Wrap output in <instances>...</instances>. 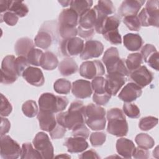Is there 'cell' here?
Here are the masks:
<instances>
[{
    "mask_svg": "<svg viewBox=\"0 0 159 159\" xmlns=\"http://www.w3.org/2000/svg\"><path fill=\"white\" fill-rule=\"evenodd\" d=\"M85 106L83 101L76 100L72 102L67 111L60 112L56 116L58 124L68 130H73L78 125L84 124Z\"/></svg>",
    "mask_w": 159,
    "mask_h": 159,
    "instance_id": "1",
    "label": "cell"
},
{
    "mask_svg": "<svg viewBox=\"0 0 159 159\" xmlns=\"http://www.w3.org/2000/svg\"><path fill=\"white\" fill-rule=\"evenodd\" d=\"M108 124L107 131L116 137L125 136L128 133V124L124 112L117 107L112 108L106 114Z\"/></svg>",
    "mask_w": 159,
    "mask_h": 159,
    "instance_id": "2",
    "label": "cell"
},
{
    "mask_svg": "<svg viewBox=\"0 0 159 159\" xmlns=\"http://www.w3.org/2000/svg\"><path fill=\"white\" fill-rule=\"evenodd\" d=\"M102 61L106 67L107 74L117 73L125 77L129 75L125 60L120 58L117 48L113 47L109 48L104 52Z\"/></svg>",
    "mask_w": 159,
    "mask_h": 159,
    "instance_id": "3",
    "label": "cell"
},
{
    "mask_svg": "<svg viewBox=\"0 0 159 159\" xmlns=\"http://www.w3.org/2000/svg\"><path fill=\"white\" fill-rule=\"evenodd\" d=\"M106 111L99 105L92 103L85 106L84 120L87 125L93 130H104L106 127Z\"/></svg>",
    "mask_w": 159,
    "mask_h": 159,
    "instance_id": "4",
    "label": "cell"
},
{
    "mask_svg": "<svg viewBox=\"0 0 159 159\" xmlns=\"http://www.w3.org/2000/svg\"><path fill=\"white\" fill-rule=\"evenodd\" d=\"M68 104V100L65 96H56L53 93H45L39 99V109L52 113L62 112Z\"/></svg>",
    "mask_w": 159,
    "mask_h": 159,
    "instance_id": "5",
    "label": "cell"
},
{
    "mask_svg": "<svg viewBox=\"0 0 159 159\" xmlns=\"http://www.w3.org/2000/svg\"><path fill=\"white\" fill-rule=\"evenodd\" d=\"M159 2L158 0L148 1L145 7L143 8L137 16L141 26L149 27L159 26Z\"/></svg>",
    "mask_w": 159,
    "mask_h": 159,
    "instance_id": "6",
    "label": "cell"
},
{
    "mask_svg": "<svg viewBox=\"0 0 159 159\" xmlns=\"http://www.w3.org/2000/svg\"><path fill=\"white\" fill-rule=\"evenodd\" d=\"M15 60V57L11 55H7L3 58L1 70V83L2 84H12L19 77L16 71Z\"/></svg>",
    "mask_w": 159,
    "mask_h": 159,
    "instance_id": "7",
    "label": "cell"
},
{
    "mask_svg": "<svg viewBox=\"0 0 159 159\" xmlns=\"http://www.w3.org/2000/svg\"><path fill=\"white\" fill-rule=\"evenodd\" d=\"M34 148L40 153L42 158L50 159L54 157L53 147L48 135L43 132H38L32 141Z\"/></svg>",
    "mask_w": 159,
    "mask_h": 159,
    "instance_id": "8",
    "label": "cell"
},
{
    "mask_svg": "<svg viewBox=\"0 0 159 159\" xmlns=\"http://www.w3.org/2000/svg\"><path fill=\"white\" fill-rule=\"evenodd\" d=\"M22 148L10 136H1V157L4 159H16L21 154Z\"/></svg>",
    "mask_w": 159,
    "mask_h": 159,
    "instance_id": "9",
    "label": "cell"
},
{
    "mask_svg": "<svg viewBox=\"0 0 159 159\" xmlns=\"http://www.w3.org/2000/svg\"><path fill=\"white\" fill-rule=\"evenodd\" d=\"M104 74V67L99 60L84 61L80 67V75L86 79H94Z\"/></svg>",
    "mask_w": 159,
    "mask_h": 159,
    "instance_id": "10",
    "label": "cell"
},
{
    "mask_svg": "<svg viewBox=\"0 0 159 159\" xmlns=\"http://www.w3.org/2000/svg\"><path fill=\"white\" fill-rule=\"evenodd\" d=\"M84 42L79 37L63 39L60 44V50L65 57H75L80 55L84 48Z\"/></svg>",
    "mask_w": 159,
    "mask_h": 159,
    "instance_id": "11",
    "label": "cell"
},
{
    "mask_svg": "<svg viewBox=\"0 0 159 159\" xmlns=\"http://www.w3.org/2000/svg\"><path fill=\"white\" fill-rule=\"evenodd\" d=\"M129 76L130 80L141 88L148 85L153 79L152 73L143 65L130 72Z\"/></svg>",
    "mask_w": 159,
    "mask_h": 159,
    "instance_id": "12",
    "label": "cell"
},
{
    "mask_svg": "<svg viewBox=\"0 0 159 159\" xmlns=\"http://www.w3.org/2000/svg\"><path fill=\"white\" fill-rule=\"evenodd\" d=\"M104 51V45L98 40H89L86 42L83 50L80 54L82 60H88L100 57Z\"/></svg>",
    "mask_w": 159,
    "mask_h": 159,
    "instance_id": "13",
    "label": "cell"
},
{
    "mask_svg": "<svg viewBox=\"0 0 159 159\" xmlns=\"http://www.w3.org/2000/svg\"><path fill=\"white\" fill-rule=\"evenodd\" d=\"M106 90L111 96H116L125 84L127 77L117 73L107 74L106 76Z\"/></svg>",
    "mask_w": 159,
    "mask_h": 159,
    "instance_id": "14",
    "label": "cell"
},
{
    "mask_svg": "<svg viewBox=\"0 0 159 159\" xmlns=\"http://www.w3.org/2000/svg\"><path fill=\"white\" fill-rule=\"evenodd\" d=\"M71 92L78 99L89 98L93 94L91 83L84 80H78L72 83Z\"/></svg>",
    "mask_w": 159,
    "mask_h": 159,
    "instance_id": "15",
    "label": "cell"
},
{
    "mask_svg": "<svg viewBox=\"0 0 159 159\" xmlns=\"http://www.w3.org/2000/svg\"><path fill=\"white\" fill-rule=\"evenodd\" d=\"M79 16L70 8L63 9L58 16V27L76 28L78 25Z\"/></svg>",
    "mask_w": 159,
    "mask_h": 159,
    "instance_id": "16",
    "label": "cell"
},
{
    "mask_svg": "<svg viewBox=\"0 0 159 159\" xmlns=\"http://www.w3.org/2000/svg\"><path fill=\"white\" fill-rule=\"evenodd\" d=\"M22 76L28 83L34 86H42L45 83L42 70L37 67L29 66L23 72Z\"/></svg>",
    "mask_w": 159,
    "mask_h": 159,
    "instance_id": "17",
    "label": "cell"
},
{
    "mask_svg": "<svg viewBox=\"0 0 159 159\" xmlns=\"http://www.w3.org/2000/svg\"><path fill=\"white\" fill-rule=\"evenodd\" d=\"M140 54L142 59L151 68L159 70L158 68V52L155 47L152 44L147 43L142 48Z\"/></svg>",
    "mask_w": 159,
    "mask_h": 159,
    "instance_id": "18",
    "label": "cell"
},
{
    "mask_svg": "<svg viewBox=\"0 0 159 159\" xmlns=\"http://www.w3.org/2000/svg\"><path fill=\"white\" fill-rule=\"evenodd\" d=\"M142 88L135 83L130 82L123 88L118 97L125 102H131L139 98L142 95Z\"/></svg>",
    "mask_w": 159,
    "mask_h": 159,
    "instance_id": "19",
    "label": "cell"
},
{
    "mask_svg": "<svg viewBox=\"0 0 159 159\" xmlns=\"http://www.w3.org/2000/svg\"><path fill=\"white\" fill-rule=\"evenodd\" d=\"M145 2L140 0L124 1L119 8V14L122 17L137 16Z\"/></svg>",
    "mask_w": 159,
    "mask_h": 159,
    "instance_id": "20",
    "label": "cell"
},
{
    "mask_svg": "<svg viewBox=\"0 0 159 159\" xmlns=\"http://www.w3.org/2000/svg\"><path fill=\"white\" fill-rule=\"evenodd\" d=\"M40 129L46 132L51 131L57 125V122L54 113L39 109L37 115Z\"/></svg>",
    "mask_w": 159,
    "mask_h": 159,
    "instance_id": "21",
    "label": "cell"
},
{
    "mask_svg": "<svg viewBox=\"0 0 159 159\" xmlns=\"http://www.w3.org/2000/svg\"><path fill=\"white\" fill-rule=\"evenodd\" d=\"M64 146L70 153H81L88 147V143L82 137H68L64 142Z\"/></svg>",
    "mask_w": 159,
    "mask_h": 159,
    "instance_id": "22",
    "label": "cell"
},
{
    "mask_svg": "<svg viewBox=\"0 0 159 159\" xmlns=\"http://www.w3.org/2000/svg\"><path fill=\"white\" fill-rule=\"evenodd\" d=\"M116 150L117 153L124 158H130L135 148L134 142L126 138H120L116 142Z\"/></svg>",
    "mask_w": 159,
    "mask_h": 159,
    "instance_id": "23",
    "label": "cell"
},
{
    "mask_svg": "<svg viewBox=\"0 0 159 159\" xmlns=\"http://www.w3.org/2000/svg\"><path fill=\"white\" fill-rule=\"evenodd\" d=\"M96 19L97 11L94 7L79 17L78 26L84 29H94Z\"/></svg>",
    "mask_w": 159,
    "mask_h": 159,
    "instance_id": "24",
    "label": "cell"
},
{
    "mask_svg": "<svg viewBox=\"0 0 159 159\" xmlns=\"http://www.w3.org/2000/svg\"><path fill=\"white\" fill-rule=\"evenodd\" d=\"M35 43L28 37H22L18 39L14 45V51L16 54L19 56L26 57L29 52L34 48Z\"/></svg>",
    "mask_w": 159,
    "mask_h": 159,
    "instance_id": "25",
    "label": "cell"
},
{
    "mask_svg": "<svg viewBox=\"0 0 159 159\" xmlns=\"http://www.w3.org/2000/svg\"><path fill=\"white\" fill-rule=\"evenodd\" d=\"M123 43L128 50L134 52L140 49L143 45V40L139 34L129 33L124 36Z\"/></svg>",
    "mask_w": 159,
    "mask_h": 159,
    "instance_id": "26",
    "label": "cell"
},
{
    "mask_svg": "<svg viewBox=\"0 0 159 159\" xmlns=\"http://www.w3.org/2000/svg\"><path fill=\"white\" fill-rule=\"evenodd\" d=\"M78 69L76 62L71 58H67L63 60L58 64V70L60 74L68 76L75 73Z\"/></svg>",
    "mask_w": 159,
    "mask_h": 159,
    "instance_id": "27",
    "label": "cell"
},
{
    "mask_svg": "<svg viewBox=\"0 0 159 159\" xmlns=\"http://www.w3.org/2000/svg\"><path fill=\"white\" fill-rule=\"evenodd\" d=\"M58 60L57 56L51 52H45L43 53L40 66L45 70H53L58 65Z\"/></svg>",
    "mask_w": 159,
    "mask_h": 159,
    "instance_id": "28",
    "label": "cell"
},
{
    "mask_svg": "<svg viewBox=\"0 0 159 159\" xmlns=\"http://www.w3.org/2000/svg\"><path fill=\"white\" fill-rule=\"evenodd\" d=\"M93 4V2L91 0H74L71 1L70 6V9L76 12L80 17L91 9Z\"/></svg>",
    "mask_w": 159,
    "mask_h": 159,
    "instance_id": "29",
    "label": "cell"
},
{
    "mask_svg": "<svg viewBox=\"0 0 159 159\" xmlns=\"http://www.w3.org/2000/svg\"><path fill=\"white\" fill-rule=\"evenodd\" d=\"M51 35L44 30H40L34 39L35 45L42 49H47L52 44Z\"/></svg>",
    "mask_w": 159,
    "mask_h": 159,
    "instance_id": "30",
    "label": "cell"
},
{
    "mask_svg": "<svg viewBox=\"0 0 159 159\" xmlns=\"http://www.w3.org/2000/svg\"><path fill=\"white\" fill-rule=\"evenodd\" d=\"M143 62L142 55L139 53H130L127 56L125 60V66L129 71V73L139 68Z\"/></svg>",
    "mask_w": 159,
    "mask_h": 159,
    "instance_id": "31",
    "label": "cell"
},
{
    "mask_svg": "<svg viewBox=\"0 0 159 159\" xmlns=\"http://www.w3.org/2000/svg\"><path fill=\"white\" fill-rule=\"evenodd\" d=\"M20 158L22 159H40L42 158L40 153L33 147L30 142L24 143L22 145V150L20 154Z\"/></svg>",
    "mask_w": 159,
    "mask_h": 159,
    "instance_id": "32",
    "label": "cell"
},
{
    "mask_svg": "<svg viewBox=\"0 0 159 159\" xmlns=\"http://www.w3.org/2000/svg\"><path fill=\"white\" fill-rule=\"evenodd\" d=\"M8 11L14 13L19 17H23L28 14L29 9L22 1H11Z\"/></svg>",
    "mask_w": 159,
    "mask_h": 159,
    "instance_id": "33",
    "label": "cell"
},
{
    "mask_svg": "<svg viewBox=\"0 0 159 159\" xmlns=\"http://www.w3.org/2000/svg\"><path fill=\"white\" fill-rule=\"evenodd\" d=\"M135 141L138 145V147L147 150L152 148L155 145V141L153 138L144 133H140L137 135L135 138Z\"/></svg>",
    "mask_w": 159,
    "mask_h": 159,
    "instance_id": "34",
    "label": "cell"
},
{
    "mask_svg": "<svg viewBox=\"0 0 159 159\" xmlns=\"http://www.w3.org/2000/svg\"><path fill=\"white\" fill-rule=\"evenodd\" d=\"M53 89L58 94H67L71 89V84L70 81L66 79L60 78L54 83Z\"/></svg>",
    "mask_w": 159,
    "mask_h": 159,
    "instance_id": "35",
    "label": "cell"
},
{
    "mask_svg": "<svg viewBox=\"0 0 159 159\" xmlns=\"http://www.w3.org/2000/svg\"><path fill=\"white\" fill-rule=\"evenodd\" d=\"M22 111L24 114L28 117H34L38 114V106L35 101L28 100L25 101L22 106Z\"/></svg>",
    "mask_w": 159,
    "mask_h": 159,
    "instance_id": "36",
    "label": "cell"
},
{
    "mask_svg": "<svg viewBox=\"0 0 159 159\" xmlns=\"http://www.w3.org/2000/svg\"><path fill=\"white\" fill-rule=\"evenodd\" d=\"M95 7L100 12L107 16L114 14L116 11L115 7L111 1H99Z\"/></svg>",
    "mask_w": 159,
    "mask_h": 159,
    "instance_id": "37",
    "label": "cell"
},
{
    "mask_svg": "<svg viewBox=\"0 0 159 159\" xmlns=\"http://www.w3.org/2000/svg\"><path fill=\"white\" fill-rule=\"evenodd\" d=\"M124 113L130 118L137 119L140 116V112L139 107L130 102H125L123 105Z\"/></svg>",
    "mask_w": 159,
    "mask_h": 159,
    "instance_id": "38",
    "label": "cell"
},
{
    "mask_svg": "<svg viewBox=\"0 0 159 159\" xmlns=\"http://www.w3.org/2000/svg\"><path fill=\"white\" fill-rule=\"evenodd\" d=\"M158 119L153 116H147L142 117L139 124V128L143 131H148L157 125Z\"/></svg>",
    "mask_w": 159,
    "mask_h": 159,
    "instance_id": "39",
    "label": "cell"
},
{
    "mask_svg": "<svg viewBox=\"0 0 159 159\" xmlns=\"http://www.w3.org/2000/svg\"><path fill=\"white\" fill-rule=\"evenodd\" d=\"M43 53V52H42V50L38 48H34L32 49L26 57L29 65L40 66V62Z\"/></svg>",
    "mask_w": 159,
    "mask_h": 159,
    "instance_id": "40",
    "label": "cell"
},
{
    "mask_svg": "<svg viewBox=\"0 0 159 159\" xmlns=\"http://www.w3.org/2000/svg\"><path fill=\"white\" fill-rule=\"evenodd\" d=\"M123 22L130 30L139 31L141 28V24L137 16H130L124 17Z\"/></svg>",
    "mask_w": 159,
    "mask_h": 159,
    "instance_id": "41",
    "label": "cell"
},
{
    "mask_svg": "<svg viewBox=\"0 0 159 159\" xmlns=\"http://www.w3.org/2000/svg\"><path fill=\"white\" fill-rule=\"evenodd\" d=\"M91 86L94 93L101 94L104 93L106 90V79L102 76H97L91 81Z\"/></svg>",
    "mask_w": 159,
    "mask_h": 159,
    "instance_id": "42",
    "label": "cell"
},
{
    "mask_svg": "<svg viewBox=\"0 0 159 159\" xmlns=\"http://www.w3.org/2000/svg\"><path fill=\"white\" fill-rule=\"evenodd\" d=\"M29 66V63L27 58L23 56H19L15 60V68L17 74L19 76H22L25 69Z\"/></svg>",
    "mask_w": 159,
    "mask_h": 159,
    "instance_id": "43",
    "label": "cell"
},
{
    "mask_svg": "<svg viewBox=\"0 0 159 159\" xmlns=\"http://www.w3.org/2000/svg\"><path fill=\"white\" fill-rule=\"evenodd\" d=\"M106 135L104 132H93L90 135V142L92 146L94 147L101 146L106 141Z\"/></svg>",
    "mask_w": 159,
    "mask_h": 159,
    "instance_id": "44",
    "label": "cell"
},
{
    "mask_svg": "<svg viewBox=\"0 0 159 159\" xmlns=\"http://www.w3.org/2000/svg\"><path fill=\"white\" fill-rule=\"evenodd\" d=\"M104 39L114 45H119L122 43L121 35L119 32L118 29L107 32L103 34Z\"/></svg>",
    "mask_w": 159,
    "mask_h": 159,
    "instance_id": "45",
    "label": "cell"
},
{
    "mask_svg": "<svg viewBox=\"0 0 159 159\" xmlns=\"http://www.w3.org/2000/svg\"><path fill=\"white\" fill-rule=\"evenodd\" d=\"M1 117L8 116L12 111V107L8 99L1 94Z\"/></svg>",
    "mask_w": 159,
    "mask_h": 159,
    "instance_id": "46",
    "label": "cell"
},
{
    "mask_svg": "<svg viewBox=\"0 0 159 159\" xmlns=\"http://www.w3.org/2000/svg\"><path fill=\"white\" fill-rule=\"evenodd\" d=\"M1 22H5L8 25H15L19 20V17L14 13L7 11L3 14H1Z\"/></svg>",
    "mask_w": 159,
    "mask_h": 159,
    "instance_id": "47",
    "label": "cell"
},
{
    "mask_svg": "<svg viewBox=\"0 0 159 159\" xmlns=\"http://www.w3.org/2000/svg\"><path fill=\"white\" fill-rule=\"evenodd\" d=\"M111 95L107 92L101 94L94 93L93 96V101L99 106H105L110 100Z\"/></svg>",
    "mask_w": 159,
    "mask_h": 159,
    "instance_id": "48",
    "label": "cell"
},
{
    "mask_svg": "<svg viewBox=\"0 0 159 159\" xmlns=\"http://www.w3.org/2000/svg\"><path fill=\"white\" fill-rule=\"evenodd\" d=\"M89 135V130L84 124L78 125L72 130V135L73 137H82L86 139L88 138Z\"/></svg>",
    "mask_w": 159,
    "mask_h": 159,
    "instance_id": "49",
    "label": "cell"
},
{
    "mask_svg": "<svg viewBox=\"0 0 159 159\" xmlns=\"http://www.w3.org/2000/svg\"><path fill=\"white\" fill-rule=\"evenodd\" d=\"M66 129L59 124H57L55 127L49 132L50 135L52 139H59L65 135Z\"/></svg>",
    "mask_w": 159,
    "mask_h": 159,
    "instance_id": "50",
    "label": "cell"
},
{
    "mask_svg": "<svg viewBox=\"0 0 159 159\" xmlns=\"http://www.w3.org/2000/svg\"><path fill=\"white\" fill-rule=\"evenodd\" d=\"M149 151L147 149H145L141 147H135L133 154L132 157L136 159H139V158H142V159H146L149 157Z\"/></svg>",
    "mask_w": 159,
    "mask_h": 159,
    "instance_id": "51",
    "label": "cell"
},
{
    "mask_svg": "<svg viewBox=\"0 0 159 159\" xmlns=\"http://www.w3.org/2000/svg\"><path fill=\"white\" fill-rule=\"evenodd\" d=\"M78 34L80 37L85 39H91L94 34V29H84L80 27H78Z\"/></svg>",
    "mask_w": 159,
    "mask_h": 159,
    "instance_id": "52",
    "label": "cell"
},
{
    "mask_svg": "<svg viewBox=\"0 0 159 159\" xmlns=\"http://www.w3.org/2000/svg\"><path fill=\"white\" fill-rule=\"evenodd\" d=\"M11 128V123L9 120L4 117H1V136L6 135Z\"/></svg>",
    "mask_w": 159,
    "mask_h": 159,
    "instance_id": "53",
    "label": "cell"
},
{
    "mask_svg": "<svg viewBox=\"0 0 159 159\" xmlns=\"http://www.w3.org/2000/svg\"><path fill=\"white\" fill-rule=\"evenodd\" d=\"M80 158H96L98 159L100 158V157L98 155V153L93 150H89L88 151H86L79 155Z\"/></svg>",
    "mask_w": 159,
    "mask_h": 159,
    "instance_id": "54",
    "label": "cell"
},
{
    "mask_svg": "<svg viewBox=\"0 0 159 159\" xmlns=\"http://www.w3.org/2000/svg\"><path fill=\"white\" fill-rule=\"evenodd\" d=\"M11 1H0V11L1 14H3L8 11Z\"/></svg>",
    "mask_w": 159,
    "mask_h": 159,
    "instance_id": "55",
    "label": "cell"
},
{
    "mask_svg": "<svg viewBox=\"0 0 159 159\" xmlns=\"http://www.w3.org/2000/svg\"><path fill=\"white\" fill-rule=\"evenodd\" d=\"M58 2L61 5V6L66 7L70 5L71 1H58Z\"/></svg>",
    "mask_w": 159,
    "mask_h": 159,
    "instance_id": "56",
    "label": "cell"
},
{
    "mask_svg": "<svg viewBox=\"0 0 159 159\" xmlns=\"http://www.w3.org/2000/svg\"><path fill=\"white\" fill-rule=\"evenodd\" d=\"M55 158H70V156L66 154V153H61L60 155H58L55 157Z\"/></svg>",
    "mask_w": 159,
    "mask_h": 159,
    "instance_id": "57",
    "label": "cell"
},
{
    "mask_svg": "<svg viewBox=\"0 0 159 159\" xmlns=\"http://www.w3.org/2000/svg\"><path fill=\"white\" fill-rule=\"evenodd\" d=\"M158 155V147H157L155 148V149L153 151V156L156 157V155Z\"/></svg>",
    "mask_w": 159,
    "mask_h": 159,
    "instance_id": "58",
    "label": "cell"
}]
</instances>
